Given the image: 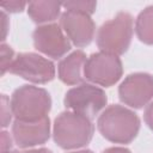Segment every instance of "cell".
Listing matches in <instances>:
<instances>
[{"label": "cell", "instance_id": "cell-1", "mask_svg": "<svg viewBox=\"0 0 153 153\" xmlns=\"http://www.w3.org/2000/svg\"><path fill=\"white\" fill-rule=\"evenodd\" d=\"M100 134L111 142L129 143L139 133L140 120L135 112L121 105L105 109L97 122Z\"/></svg>", "mask_w": 153, "mask_h": 153}, {"label": "cell", "instance_id": "cell-2", "mask_svg": "<svg viewBox=\"0 0 153 153\" xmlns=\"http://www.w3.org/2000/svg\"><path fill=\"white\" fill-rule=\"evenodd\" d=\"M10 104L16 120L36 122L47 118L51 99L44 88L24 85L13 92Z\"/></svg>", "mask_w": 153, "mask_h": 153}, {"label": "cell", "instance_id": "cell-3", "mask_svg": "<svg viewBox=\"0 0 153 153\" xmlns=\"http://www.w3.org/2000/svg\"><path fill=\"white\" fill-rule=\"evenodd\" d=\"M93 130L91 118L74 111H65L55 120L54 140L61 148H79L90 142Z\"/></svg>", "mask_w": 153, "mask_h": 153}, {"label": "cell", "instance_id": "cell-4", "mask_svg": "<svg viewBox=\"0 0 153 153\" xmlns=\"http://www.w3.org/2000/svg\"><path fill=\"white\" fill-rule=\"evenodd\" d=\"M133 35V18L127 12H120L105 22L97 35V44L103 53L120 55L129 48Z\"/></svg>", "mask_w": 153, "mask_h": 153}, {"label": "cell", "instance_id": "cell-5", "mask_svg": "<svg viewBox=\"0 0 153 153\" xmlns=\"http://www.w3.org/2000/svg\"><path fill=\"white\" fill-rule=\"evenodd\" d=\"M106 104L104 91L91 84H81L71 88L65 97V105L71 111L93 118Z\"/></svg>", "mask_w": 153, "mask_h": 153}, {"label": "cell", "instance_id": "cell-6", "mask_svg": "<svg viewBox=\"0 0 153 153\" xmlns=\"http://www.w3.org/2000/svg\"><path fill=\"white\" fill-rule=\"evenodd\" d=\"M8 72L36 84H45L55 76V67L53 62L33 53L18 54Z\"/></svg>", "mask_w": 153, "mask_h": 153}, {"label": "cell", "instance_id": "cell-7", "mask_svg": "<svg viewBox=\"0 0 153 153\" xmlns=\"http://www.w3.org/2000/svg\"><path fill=\"white\" fill-rule=\"evenodd\" d=\"M84 75L90 81L109 87L122 75V62L117 55L109 53L92 54L85 63Z\"/></svg>", "mask_w": 153, "mask_h": 153}, {"label": "cell", "instance_id": "cell-8", "mask_svg": "<svg viewBox=\"0 0 153 153\" xmlns=\"http://www.w3.org/2000/svg\"><path fill=\"white\" fill-rule=\"evenodd\" d=\"M120 99L131 106L142 108L153 98V76L146 73L128 75L118 88Z\"/></svg>", "mask_w": 153, "mask_h": 153}, {"label": "cell", "instance_id": "cell-9", "mask_svg": "<svg viewBox=\"0 0 153 153\" xmlns=\"http://www.w3.org/2000/svg\"><path fill=\"white\" fill-rule=\"evenodd\" d=\"M33 44L43 54L59 59L71 49V43L62 27L57 24L39 26L33 32Z\"/></svg>", "mask_w": 153, "mask_h": 153}, {"label": "cell", "instance_id": "cell-10", "mask_svg": "<svg viewBox=\"0 0 153 153\" xmlns=\"http://www.w3.org/2000/svg\"><path fill=\"white\" fill-rule=\"evenodd\" d=\"M60 25L68 39L78 47H85L90 44L93 38L94 24L90 18V14L75 11H66L61 16Z\"/></svg>", "mask_w": 153, "mask_h": 153}, {"label": "cell", "instance_id": "cell-11", "mask_svg": "<svg viewBox=\"0 0 153 153\" xmlns=\"http://www.w3.org/2000/svg\"><path fill=\"white\" fill-rule=\"evenodd\" d=\"M49 124L48 117L36 122H24L16 120L12 126L13 140L22 148L42 145L49 137Z\"/></svg>", "mask_w": 153, "mask_h": 153}, {"label": "cell", "instance_id": "cell-12", "mask_svg": "<svg viewBox=\"0 0 153 153\" xmlns=\"http://www.w3.org/2000/svg\"><path fill=\"white\" fill-rule=\"evenodd\" d=\"M86 55L76 50L65 57L59 65V78L67 85H75L82 81Z\"/></svg>", "mask_w": 153, "mask_h": 153}, {"label": "cell", "instance_id": "cell-13", "mask_svg": "<svg viewBox=\"0 0 153 153\" xmlns=\"http://www.w3.org/2000/svg\"><path fill=\"white\" fill-rule=\"evenodd\" d=\"M60 2L55 1H33L29 4V16L33 22L47 23L54 20L60 13Z\"/></svg>", "mask_w": 153, "mask_h": 153}, {"label": "cell", "instance_id": "cell-14", "mask_svg": "<svg viewBox=\"0 0 153 153\" xmlns=\"http://www.w3.org/2000/svg\"><path fill=\"white\" fill-rule=\"evenodd\" d=\"M139 39L146 44H153V6L142 11L135 24Z\"/></svg>", "mask_w": 153, "mask_h": 153}, {"label": "cell", "instance_id": "cell-15", "mask_svg": "<svg viewBox=\"0 0 153 153\" xmlns=\"http://www.w3.org/2000/svg\"><path fill=\"white\" fill-rule=\"evenodd\" d=\"M62 6L67 11H75V12L91 14L94 12L97 4L94 1H67L63 2Z\"/></svg>", "mask_w": 153, "mask_h": 153}, {"label": "cell", "instance_id": "cell-16", "mask_svg": "<svg viewBox=\"0 0 153 153\" xmlns=\"http://www.w3.org/2000/svg\"><path fill=\"white\" fill-rule=\"evenodd\" d=\"M14 60V53L12 50V48L5 43L1 44V49H0V69H1V75H4L6 73V71L10 69L12 62Z\"/></svg>", "mask_w": 153, "mask_h": 153}, {"label": "cell", "instance_id": "cell-17", "mask_svg": "<svg viewBox=\"0 0 153 153\" xmlns=\"http://www.w3.org/2000/svg\"><path fill=\"white\" fill-rule=\"evenodd\" d=\"M12 110H11V104H10V99L2 94L1 96V126L2 128L7 127L11 122V117H12Z\"/></svg>", "mask_w": 153, "mask_h": 153}, {"label": "cell", "instance_id": "cell-18", "mask_svg": "<svg viewBox=\"0 0 153 153\" xmlns=\"http://www.w3.org/2000/svg\"><path fill=\"white\" fill-rule=\"evenodd\" d=\"M0 6L12 13L16 12H20L24 10V7L26 6V2L24 1H17V0H11V1H0Z\"/></svg>", "mask_w": 153, "mask_h": 153}, {"label": "cell", "instance_id": "cell-19", "mask_svg": "<svg viewBox=\"0 0 153 153\" xmlns=\"http://www.w3.org/2000/svg\"><path fill=\"white\" fill-rule=\"evenodd\" d=\"M1 145H0V153H10L11 147H12V139L10 136V134L7 131H2L1 133Z\"/></svg>", "mask_w": 153, "mask_h": 153}, {"label": "cell", "instance_id": "cell-20", "mask_svg": "<svg viewBox=\"0 0 153 153\" xmlns=\"http://www.w3.org/2000/svg\"><path fill=\"white\" fill-rule=\"evenodd\" d=\"M0 18H1V41L4 43L6 35H7V31H8V19H7V16L4 11H1Z\"/></svg>", "mask_w": 153, "mask_h": 153}, {"label": "cell", "instance_id": "cell-21", "mask_svg": "<svg viewBox=\"0 0 153 153\" xmlns=\"http://www.w3.org/2000/svg\"><path fill=\"white\" fill-rule=\"evenodd\" d=\"M145 121L148 124V127L153 130V103H151L145 111Z\"/></svg>", "mask_w": 153, "mask_h": 153}, {"label": "cell", "instance_id": "cell-22", "mask_svg": "<svg viewBox=\"0 0 153 153\" xmlns=\"http://www.w3.org/2000/svg\"><path fill=\"white\" fill-rule=\"evenodd\" d=\"M103 153H130V151L126 148H121V147H112V148L105 149Z\"/></svg>", "mask_w": 153, "mask_h": 153}, {"label": "cell", "instance_id": "cell-23", "mask_svg": "<svg viewBox=\"0 0 153 153\" xmlns=\"http://www.w3.org/2000/svg\"><path fill=\"white\" fill-rule=\"evenodd\" d=\"M23 153H53L51 151L47 149V148H39V149H31V151H26Z\"/></svg>", "mask_w": 153, "mask_h": 153}, {"label": "cell", "instance_id": "cell-24", "mask_svg": "<svg viewBox=\"0 0 153 153\" xmlns=\"http://www.w3.org/2000/svg\"><path fill=\"white\" fill-rule=\"evenodd\" d=\"M71 153H92L91 151H79V152H71Z\"/></svg>", "mask_w": 153, "mask_h": 153}, {"label": "cell", "instance_id": "cell-25", "mask_svg": "<svg viewBox=\"0 0 153 153\" xmlns=\"http://www.w3.org/2000/svg\"><path fill=\"white\" fill-rule=\"evenodd\" d=\"M11 153H20V152H17V151H14V152H11Z\"/></svg>", "mask_w": 153, "mask_h": 153}]
</instances>
